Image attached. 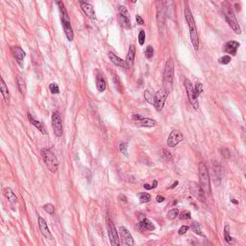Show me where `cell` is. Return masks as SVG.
<instances>
[{
  "instance_id": "cell-1",
  "label": "cell",
  "mask_w": 246,
  "mask_h": 246,
  "mask_svg": "<svg viewBox=\"0 0 246 246\" xmlns=\"http://www.w3.org/2000/svg\"><path fill=\"white\" fill-rule=\"evenodd\" d=\"M185 17H186V20L187 22V25H189L190 42L192 43V46H193V48L195 49L196 51H197L198 48H199L198 33H197V29H196V25H195L193 16H192L191 12H190V10L189 8H185Z\"/></svg>"
},
{
  "instance_id": "cell-2",
  "label": "cell",
  "mask_w": 246,
  "mask_h": 246,
  "mask_svg": "<svg viewBox=\"0 0 246 246\" xmlns=\"http://www.w3.org/2000/svg\"><path fill=\"white\" fill-rule=\"evenodd\" d=\"M57 5L59 7V10L61 13V20H62V27H64L65 34L68 41L71 42L73 39L74 34H73V30H72V27H71V24H70V19H69V16L68 14V11H66L64 3L62 1H58Z\"/></svg>"
},
{
  "instance_id": "cell-3",
  "label": "cell",
  "mask_w": 246,
  "mask_h": 246,
  "mask_svg": "<svg viewBox=\"0 0 246 246\" xmlns=\"http://www.w3.org/2000/svg\"><path fill=\"white\" fill-rule=\"evenodd\" d=\"M222 8L223 12H224L225 19L228 22V24L230 25V27L233 29V31H235L236 34L240 35L241 34V29L240 26L239 24V21L236 19V17L235 16V13L233 11V8L230 5L229 2H224L222 3Z\"/></svg>"
},
{
  "instance_id": "cell-4",
  "label": "cell",
  "mask_w": 246,
  "mask_h": 246,
  "mask_svg": "<svg viewBox=\"0 0 246 246\" xmlns=\"http://www.w3.org/2000/svg\"><path fill=\"white\" fill-rule=\"evenodd\" d=\"M41 154L46 167L51 172H57L58 168H59V161H58L56 155L48 148H42L41 150Z\"/></svg>"
},
{
  "instance_id": "cell-5",
  "label": "cell",
  "mask_w": 246,
  "mask_h": 246,
  "mask_svg": "<svg viewBox=\"0 0 246 246\" xmlns=\"http://www.w3.org/2000/svg\"><path fill=\"white\" fill-rule=\"evenodd\" d=\"M199 181H200V187H202L205 193L211 194L212 189H211V180H210V174L208 171L207 166L205 164H200L199 165Z\"/></svg>"
},
{
  "instance_id": "cell-6",
  "label": "cell",
  "mask_w": 246,
  "mask_h": 246,
  "mask_svg": "<svg viewBox=\"0 0 246 246\" xmlns=\"http://www.w3.org/2000/svg\"><path fill=\"white\" fill-rule=\"evenodd\" d=\"M174 77V62L171 58L166 61V64L164 66V88L169 91V88L171 87Z\"/></svg>"
},
{
  "instance_id": "cell-7",
  "label": "cell",
  "mask_w": 246,
  "mask_h": 246,
  "mask_svg": "<svg viewBox=\"0 0 246 246\" xmlns=\"http://www.w3.org/2000/svg\"><path fill=\"white\" fill-rule=\"evenodd\" d=\"M184 85H185V88H186V91H187V97H189L190 103L195 110H198L199 109V102L197 100L198 96L195 92L194 87L192 86V83L190 81L189 79H185Z\"/></svg>"
},
{
  "instance_id": "cell-8",
  "label": "cell",
  "mask_w": 246,
  "mask_h": 246,
  "mask_svg": "<svg viewBox=\"0 0 246 246\" xmlns=\"http://www.w3.org/2000/svg\"><path fill=\"white\" fill-rule=\"evenodd\" d=\"M106 222H107V230H108L109 239H110L111 246H120L118 234H117V231L115 229V226L114 224L113 220H111L110 217H107Z\"/></svg>"
},
{
  "instance_id": "cell-9",
  "label": "cell",
  "mask_w": 246,
  "mask_h": 246,
  "mask_svg": "<svg viewBox=\"0 0 246 246\" xmlns=\"http://www.w3.org/2000/svg\"><path fill=\"white\" fill-rule=\"evenodd\" d=\"M165 2L159 1L157 3V9H156V19H157V23L159 30L162 32V30L164 27L165 23Z\"/></svg>"
},
{
  "instance_id": "cell-10",
  "label": "cell",
  "mask_w": 246,
  "mask_h": 246,
  "mask_svg": "<svg viewBox=\"0 0 246 246\" xmlns=\"http://www.w3.org/2000/svg\"><path fill=\"white\" fill-rule=\"evenodd\" d=\"M168 94H169V91L164 87L162 88H160L159 91L155 93V107L156 109H157V111L163 110Z\"/></svg>"
},
{
  "instance_id": "cell-11",
  "label": "cell",
  "mask_w": 246,
  "mask_h": 246,
  "mask_svg": "<svg viewBox=\"0 0 246 246\" xmlns=\"http://www.w3.org/2000/svg\"><path fill=\"white\" fill-rule=\"evenodd\" d=\"M52 127L57 137H62V121L59 111H55L52 114Z\"/></svg>"
},
{
  "instance_id": "cell-12",
  "label": "cell",
  "mask_w": 246,
  "mask_h": 246,
  "mask_svg": "<svg viewBox=\"0 0 246 246\" xmlns=\"http://www.w3.org/2000/svg\"><path fill=\"white\" fill-rule=\"evenodd\" d=\"M190 191L191 195H193L197 200L201 201V202H203V203L206 202V193L202 187H201L198 184H196V183H191L190 185Z\"/></svg>"
},
{
  "instance_id": "cell-13",
  "label": "cell",
  "mask_w": 246,
  "mask_h": 246,
  "mask_svg": "<svg viewBox=\"0 0 246 246\" xmlns=\"http://www.w3.org/2000/svg\"><path fill=\"white\" fill-rule=\"evenodd\" d=\"M183 140H184L183 134L178 130H173L168 136L167 146L168 147H175L178 143H180Z\"/></svg>"
},
{
  "instance_id": "cell-14",
  "label": "cell",
  "mask_w": 246,
  "mask_h": 246,
  "mask_svg": "<svg viewBox=\"0 0 246 246\" xmlns=\"http://www.w3.org/2000/svg\"><path fill=\"white\" fill-rule=\"evenodd\" d=\"M119 234L120 236H121L122 242L125 244V246H134V239L127 228L123 226L119 227Z\"/></svg>"
},
{
  "instance_id": "cell-15",
  "label": "cell",
  "mask_w": 246,
  "mask_h": 246,
  "mask_svg": "<svg viewBox=\"0 0 246 246\" xmlns=\"http://www.w3.org/2000/svg\"><path fill=\"white\" fill-rule=\"evenodd\" d=\"M213 182L216 186H219L222 179V167L221 164L217 162L213 163Z\"/></svg>"
},
{
  "instance_id": "cell-16",
  "label": "cell",
  "mask_w": 246,
  "mask_h": 246,
  "mask_svg": "<svg viewBox=\"0 0 246 246\" xmlns=\"http://www.w3.org/2000/svg\"><path fill=\"white\" fill-rule=\"evenodd\" d=\"M79 3H80V6H81V9L85 14H86V16L89 19L94 20L96 19V15H95V11H94V9H93L92 5H91L89 3L85 2V1H80Z\"/></svg>"
},
{
  "instance_id": "cell-17",
  "label": "cell",
  "mask_w": 246,
  "mask_h": 246,
  "mask_svg": "<svg viewBox=\"0 0 246 246\" xmlns=\"http://www.w3.org/2000/svg\"><path fill=\"white\" fill-rule=\"evenodd\" d=\"M38 223H39V229H41L42 234L44 236V238H46L48 239H53V236L51 234V232L49 231V229H48V226L46 224V221L44 220L42 217L39 216Z\"/></svg>"
},
{
  "instance_id": "cell-18",
  "label": "cell",
  "mask_w": 246,
  "mask_h": 246,
  "mask_svg": "<svg viewBox=\"0 0 246 246\" xmlns=\"http://www.w3.org/2000/svg\"><path fill=\"white\" fill-rule=\"evenodd\" d=\"M239 47V43L236 41H230L228 42L224 46V51L228 54H231L232 56H236L238 49Z\"/></svg>"
},
{
  "instance_id": "cell-19",
  "label": "cell",
  "mask_w": 246,
  "mask_h": 246,
  "mask_svg": "<svg viewBox=\"0 0 246 246\" xmlns=\"http://www.w3.org/2000/svg\"><path fill=\"white\" fill-rule=\"evenodd\" d=\"M109 58H110L111 62H113L114 65L120 66V68H128V65L126 64V62L123 61L122 59H120L119 57H117L115 54H114V53L110 52L109 53Z\"/></svg>"
},
{
  "instance_id": "cell-20",
  "label": "cell",
  "mask_w": 246,
  "mask_h": 246,
  "mask_svg": "<svg viewBox=\"0 0 246 246\" xmlns=\"http://www.w3.org/2000/svg\"><path fill=\"white\" fill-rule=\"evenodd\" d=\"M135 55H136V48H135V45H130L129 47V51H128V54H127V57H126V64L128 65V68L133 66L134 65V61H135Z\"/></svg>"
},
{
  "instance_id": "cell-21",
  "label": "cell",
  "mask_w": 246,
  "mask_h": 246,
  "mask_svg": "<svg viewBox=\"0 0 246 246\" xmlns=\"http://www.w3.org/2000/svg\"><path fill=\"white\" fill-rule=\"evenodd\" d=\"M138 227L142 231H154L155 230V226L152 223L148 218H143L142 220L138 223Z\"/></svg>"
},
{
  "instance_id": "cell-22",
  "label": "cell",
  "mask_w": 246,
  "mask_h": 246,
  "mask_svg": "<svg viewBox=\"0 0 246 246\" xmlns=\"http://www.w3.org/2000/svg\"><path fill=\"white\" fill-rule=\"evenodd\" d=\"M28 119H29L30 123L32 125H34V126L37 128L39 131H41L42 134H46V131H45V128H44L43 123H42L41 121H39V120H37V119H35L34 116L31 114H28Z\"/></svg>"
},
{
  "instance_id": "cell-23",
  "label": "cell",
  "mask_w": 246,
  "mask_h": 246,
  "mask_svg": "<svg viewBox=\"0 0 246 246\" xmlns=\"http://www.w3.org/2000/svg\"><path fill=\"white\" fill-rule=\"evenodd\" d=\"M1 85H0V91H1V93L4 97V100H5L6 104L9 105L10 104V91H9L8 87L6 86L5 82H4L3 78H1Z\"/></svg>"
},
{
  "instance_id": "cell-24",
  "label": "cell",
  "mask_w": 246,
  "mask_h": 246,
  "mask_svg": "<svg viewBox=\"0 0 246 246\" xmlns=\"http://www.w3.org/2000/svg\"><path fill=\"white\" fill-rule=\"evenodd\" d=\"M12 51H13V54H14V57L16 59V61H19V62L23 60L26 56L25 52L22 50V48H20L19 46H13Z\"/></svg>"
},
{
  "instance_id": "cell-25",
  "label": "cell",
  "mask_w": 246,
  "mask_h": 246,
  "mask_svg": "<svg viewBox=\"0 0 246 246\" xmlns=\"http://www.w3.org/2000/svg\"><path fill=\"white\" fill-rule=\"evenodd\" d=\"M117 20L120 23V25L122 26L125 29H130L132 27V22H131V19L130 17H126L123 16H117Z\"/></svg>"
},
{
  "instance_id": "cell-26",
  "label": "cell",
  "mask_w": 246,
  "mask_h": 246,
  "mask_svg": "<svg viewBox=\"0 0 246 246\" xmlns=\"http://www.w3.org/2000/svg\"><path fill=\"white\" fill-rule=\"evenodd\" d=\"M106 81L104 77L101 74H98L96 76V88L100 92H103L106 89Z\"/></svg>"
},
{
  "instance_id": "cell-27",
  "label": "cell",
  "mask_w": 246,
  "mask_h": 246,
  "mask_svg": "<svg viewBox=\"0 0 246 246\" xmlns=\"http://www.w3.org/2000/svg\"><path fill=\"white\" fill-rule=\"evenodd\" d=\"M4 194H5L6 196V198L10 201V202L12 203H17V197L16 196L15 194V192L13 191L10 187H6L5 190H4Z\"/></svg>"
},
{
  "instance_id": "cell-28",
  "label": "cell",
  "mask_w": 246,
  "mask_h": 246,
  "mask_svg": "<svg viewBox=\"0 0 246 246\" xmlns=\"http://www.w3.org/2000/svg\"><path fill=\"white\" fill-rule=\"evenodd\" d=\"M16 82H17V87L22 95L26 94V91H27V88H26V83L24 81L23 78H21L20 76H17L16 77Z\"/></svg>"
},
{
  "instance_id": "cell-29",
  "label": "cell",
  "mask_w": 246,
  "mask_h": 246,
  "mask_svg": "<svg viewBox=\"0 0 246 246\" xmlns=\"http://www.w3.org/2000/svg\"><path fill=\"white\" fill-rule=\"evenodd\" d=\"M190 228L193 233H195L196 235H198L200 236H203V238H206V235L203 233L202 231V228H201V225L199 224L198 222H192L191 225H190Z\"/></svg>"
},
{
  "instance_id": "cell-30",
  "label": "cell",
  "mask_w": 246,
  "mask_h": 246,
  "mask_svg": "<svg viewBox=\"0 0 246 246\" xmlns=\"http://www.w3.org/2000/svg\"><path fill=\"white\" fill-rule=\"evenodd\" d=\"M138 125L141 127H146V128H151L156 126V121L150 118H142L140 121H138Z\"/></svg>"
},
{
  "instance_id": "cell-31",
  "label": "cell",
  "mask_w": 246,
  "mask_h": 246,
  "mask_svg": "<svg viewBox=\"0 0 246 246\" xmlns=\"http://www.w3.org/2000/svg\"><path fill=\"white\" fill-rule=\"evenodd\" d=\"M224 239L229 244L234 243V239H233V238L230 236V226L229 225H226L224 227Z\"/></svg>"
},
{
  "instance_id": "cell-32",
  "label": "cell",
  "mask_w": 246,
  "mask_h": 246,
  "mask_svg": "<svg viewBox=\"0 0 246 246\" xmlns=\"http://www.w3.org/2000/svg\"><path fill=\"white\" fill-rule=\"evenodd\" d=\"M144 98H145V100L148 103H150L151 105L155 106V94H152L149 91H144Z\"/></svg>"
},
{
  "instance_id": "cell-33",
  "label": "cell",
  "mask_w": 246,
  "mask_h": 246,
  "mask_svg": "<svg viewBox=\"0 0 246 246\" xmlns=\"http://www.w3.org/2000/svg\"><path fill=\"white\" fill-rule=\"evenodd\" d=\"M114 86H115V88L116 91H117L119 93H122L123 92V87L121 85V82H120V80L118 79V77L116 75L114 76Z\"/></svg>"
},
{
  "instance_id": "cell-34",
  "label": "cell",
  "mask_w": 246,
  "mask_h": 246,
  "mask_svg": "<svg viewBox=\"0 0 246 246\" xmlns=\"http://www.w3.org/2000/svg\"><path fill=\"white\" fill-rule=\"evenodd\" d=\"M138 196H140V203H148L149 201L151 200L150 194L146 193V192H142V193H140V194H138Z\"/></svg>"
},
{
  "instance_id": "cell-35",
  "label": "cell",
  "mask_w": 246,
  "mask_h": 246,
  "mask_svg": "<svg viewBox=\"0 0 246 246\" xmlns=\"http://www.w3.org/2000/svg\"><path fill=\"white\" fill-rule=\"evenodd\" d=\"M179 214V211H178V209L176 208H174L172 210H170L168 213H167V218L168 219H170V220H173V219H175L177 217V216Z\"/></svg>"
},
{
  "instance_id": "cell-36",
  "label": "cell",
  "mask_w": 246,
  "mask_h": 246,
  "mask_svg": "<svg viewBox=\"0 0 246 246\" xmlns=\"http://www.w3.org/2000/svg\"><path fill=\"white\" fill-rule=\"evenodd\" d=\"M118 15L123 16H126V17H130V14H129L127 8L125 7V6H122V5H120L118 7Z\"/></svg>"
},
{
  "instance_id": "cell-37",
  "label": "cell",
  "mask_w": 246,
  "mask_h": 246,
  "mask_svg": "<svg viewBox=\"0 0 246 246\" xmlns=\"http://www.w3.org/2000/svg\"><path fill=\"white\" fill-rule=\"evenodd\" d=\"M127 148H128V144L126 143V142H123L121 141L119 143V150L120 152L124 155V156H126V157H128V151H127Z\"/></svg>"
},
{
  "instance_id": "cell-38",
  "label": "cell",
  "mask_w": 246,
  "mask_h": 246,
  "mask_svg": "<svg viewBox=\"0 0 246 246\" xmlns=\"http://www.w3.org/2000/svg\"><path fill=\"white\" fill-rule=\"evenodd\" d=\"M144 54H145V57L147 58V59H151V58L153 57V55H154V48L152 47L151 45H148L145 49Z\"/></svg>"
},
{
  "instance_id": "cell-39",
  "label": "cell",
  "mask_w": 246,
  "mask_h": 246,
  "mask_svg": "<svg viewBox=\"0 0 246 246\" xmlns=\"http://www.w3.org/2000/svg\"><path fill=\"white\" fill-rule=\"evenodd\" d=\"M49 89H50L51 93H53V94H58V93H60L59 86H58L56 83L50 84V86H49Z\"/></svg>"
},
{
  "instance_id": "cell-40",
  "label": "cell",
  "mask_w": 246,
  "mask_h": 246,
  "mask_svg": "<svg viewBox=\"0 0 246 246\" xmlns=\"http://www.w3.org/2000/svg\"><path fill=\"white\" fill-rule=\"evenodd\" d=\"M43 210L45 211L47 213L49 214H53L55 212V209H54V206H53L52 204H46V205H44L43 206Z\"/></svg>"
},
{
  "instance_id": "cell-41",
  "label": "cell",
  "mask_w": 246,
  "mask_h": 246,
  "mask_svg": "<svg viewBox=\"0 0 246 246\" xmlns=\"http://www.w3.org/2000/svg\"><path fill=\"white\" fill-rule=\"evenodd\" d=\"M218 62H219V64H221V65H228L231 62V57L229 55H225V56L221 57L220 59L218 60Z\"/></svg>"
},
{
  "instance_id": "cell-42",
  "label": "cell",
  "mask_w": 246,
  "mask_h": 246,
  "mask_svg": "<svg viewBox=\"0 0 246 246\" xmlns=\"http://www.w3.org/2000/svg\"><path fill=\"white\" fill-rule=\"evenodd\" d=\"M145 42V32L143 30H140V34H138V43L140 45H143Z\"/></svg>"
},
{
  "instance_id": "cell-43",
  "label": "cell",
  "mask_w": 246,
  "mask_h": 246,
  "mask_svg": "<svg viewBox=\"0 0 246 246\" xmlns=\"http://www.w3.org/2000/svg\"><path fill=\"white\" fill-rule=\"evenodd\" d=\"M194 89H195V92H196V94H197V96H199L201 93L203 92V85L201 83H197L195 85Z\"/></svg>"
},
{
  "instance_id": "cell-44",
  "label": "cell",
  "mask_w": 246,
  "mask_h": 246,
  "mask_svg": "<svg viewBox=\"0 0 246 246\" xmlns=\"http://www.w3.org/2000/svg\"><path fill=\"white\" fill-rule=\"evenodd\" d=\"M163 156H164V158L166 160V161H170L171 159H172V157H171V153L170 152H169L167 149H163Z\"/></svg>"
},
{
  "instance_id": "cell-45",
  "label": "cell",
  "mask_w": 246,
  "mask_h": 246,
  "mask_svg": "<svg viewBox=\"0 0 246 246\" xmlns=\"http://www.w3.org/2000/svg\"><path fill=\"white\" fill-rule=\"evenodd\" d=\"M181 219H190L191 218V214L190 211H184L180 216Z\"/></svg>"
},
{
  "instance_id": "cell-46",
  "label": "cell",
  "mask_w": 246,
  "mask_h": 246,
  "mask_svg": "<svg viewBox=\"0 0 246 246\" xmlns=\"http://www.w3.org/2000/svg\"><path fill=\"white\" fill-rule=\"evenodd\" d=\"M189 229H190V227L189 226H186V225H184V226H182L180 229H179V231H178V234L180 235V236H182V235H185L186 233L189 231Z\"/></svg>"
},
{
  "instance_id": "cell-47",
  "label": "cell",
  "mask_w": 246,
  "mask_h": 246,
  "mask_svg": "<svg viewBox=\"0 0 246 246\" xmlns=\"http://www.w3.org/2000/svg\"><path fill=\"white\" fill-rule=\"evenodd\" d=\"M136 20H137V23L140 24V25H143L144 24V21L142 19V17L140 16H136Z\"/></svg>"
},
{
  "instance_id": "cell-48",
  "label": "cell",
  "mask_w": 246,
  "mask_h": 246,
  "mask_svg": "<svg viewBox=\"0 0 246 246\" xmlns=\"http://www.w3.org/2000/svg\"><path fill=\"white\" fill-rule=\"evenodd\" d=\"M132 118H133V120H136V121H140V120L142 119V118H144V117H142L141 115H140V114H133L132 115Z\"/></svg>"
},
{
  "instance_id": "cell-49",
  "label": "cell",
  "mask_w": 246,
  "mask_h": 246,
  "mask_svg": "<svg viewBox=\"0 0 246 246\" xmlns=\"http://www.w3.org/2000/svg\"><path fill=\"white\" fill-rule=\"evenodd\" d=\"M156 200H157L158 203H162V202H164V201L165 200V198L164 197V196H162V195H158L157 197H156Z\"/></svg>"
},
{
  "instance_id": "cell-50",
  "label": "cell",
  "mask_w": 246,
  "mask_h": 246,
  "mask_svg": "<svg viewBox=\"0 0 246 246\" xmlns=\"http://www.w3.org/2000/svg\"><path fill=\"white\" fill-rule=\"evenodd\" d=\"M119 200L121 201V202H123V203H126L127 202V197L125 195H123V194H120L119 195Z\"/></svg>"
},
{
  "instance_id": "cell-51",
  "label": "cell",
  "mask_w": 246,
  "mask_h": 246,
  "mask_svg": "<svg viewBox=\"0 0 246 246\" xmlns=\"http://www.w3.org/2000/svg\"><path fill=\"white\" fill-rule=\"evenodd\" d=\"M204 245H205V246H213L211 241H209V240H207V239H206V240L204 241Z\"/></svg>"
},
{
  "instance_id": "cell-52",
  "label": "cell",
  "mask_w": 246,
  "mask_h": 246,
  "mask_svg": "<svg viewBox=\"0 0 246 246\" xmlns=\"http://www.w3.org/2000/svg\"><path fill=\"white\" fill-rule=\"evenodd\" d=\"M143 187H144L145 190H150L153 189V187H152V186H150V185H148V184H145V185L143 186Z\"/></svg>"
},
{
  "instance_id": "cell-53",
  "label": "cell",
  "mask_w": 246,
  "mask_h": 246,
  "mask_svg": "<svg viewBox=\"0 0 246 246\" xmlns=\"http://www.w3.org/2000/svg\"><path fill=\"white\" fill-rule=\"evenodd\" d=\"M157 186H158V181L157 180H154L153 185H152V187H153V189H156V187H157Z\"/></svg>"
},
{
  "instance_id": "cell-54",
  "label": "cell",
  "mask_w": 246,
  "mask_h": 246,
  "mask_svg": "<svg viewBox=\"0 0 246 246\" xmlns=\"http://www.w3.org/2000/svg\"><path fill=\"white\" fill-rule=\"evenodd\" d=\"M178 184H179V182H178V181H175V182L173 183V185L170 187V189H174V187H176L178 186Z\"/></svg>"
},
{
  "instance_id": "cell-55",
  "label": "cell",
  "mask_w": 246,
  "mask_h": 246,
  "mask_svg": "<svg viewBox=\"0 0 246 246\" xmlns=\"http://www.w3.org/2000/svg\"><path fill=\"white\" fill-rule=\"evenodd\" d=\"M231 202L232 203H234V204H239V202L236 201V199H231Z\"/></svg>"
},
{
  "instance_id": "cell-56",
  "label": "cell",
  "mask_w": 246,
  "mask_h": 246,
  "mask_svg": "<svg viewBox=\"0 0 246 246\" xmlns=\"http://www.w3.org/2000/svg\"><path fill=\"white\" fill-rule=\"evenodd\" d=\"M244 138H245V141H246V131L244 132Z\"/></svg>"
},
{
  "instance_id": "cell-57",
  "label": "cell",
  "mask_w": 246,
  "mask_h": 246,
  "mask_svg": "<svg viewBox=\"0 0 246 246\" xmlns=\"http://www.w3.org/2000/svg\"><path fill=\"white\" fill-rule=\"evenodd\" d=\"M245 179H246V174H245Z\"/></svg>"
}]
</instances>
